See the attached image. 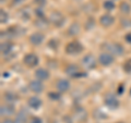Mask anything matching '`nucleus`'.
Returning a JSON list of instances; mask_svg holds the SVG:
<instances>
[{"label": "nucleus", "instance_id": "obj_27", "mask_svg": "<svg viewBox=\"0 0 131 123\" xmlns=\"http://www.w3.org/2000/svg\"><path fill=\"white\" fill-rule=\"evenodd\" d=\"M124 71L126 73H128V74H130V73H131V58L128 59L125 62V64H124Z\"/></svg>", "mask_w": 131, "mask_h": 123}, {"label": "nucleus", "instance_id": "obj_29", "mask_svg": "<svg viewBox=\"0 0 131 123\" xmlns=\"http://www.w3.org/2000/svg\"><path fill=\"white\" fill-rule=\"evenodd\" d=\"M35 14L37 16L38 19H42V18H45V13L42 8H37V9H35Z\"/></svg>", "mask_w": 131, "mask_h": 123}, {"label": "nucleus", "instance_id": "obj_10", "mask_svg": "<svg viewBox=\"0 0 131 123\" xmlns=\"http://www.w3.org/2000/svg\"><path fill=\"white\" fill-rule=\"evenodd\" d=\"M28 87L33 93H42L44 91V85H43V82L42 81H38V80H35V81H32L30 84H28Z\"/></svg>", "mask_w": 131, "mask_h": 123}, {"label": "nucleus", "instance_id": "obj_2", "mask_svg": "<svg viewBox=\"0 0 131 123\" xmlns=\"http://www.w3.org/2000/svg\"><path fill=\"white\" fill-rule=\"evenodd\" d=\"M104 48L107 49V52L112 54L113 56H122L125 52V48L120 44H105Z\"/></svg>", "mask_w": 131, "mask_h": 123}, {"label": "nucleus", "instance_id": "obj_14", "mask_svg": "<svg viewBox=\"0 0 131 123\" xmlns=\"http://www.w3.org/2000/svg\"><path fill=\"white\" fill-rule=\"evenodd\" d=\"M69 88H70V82H69L68 80H59L58 83H57V91H58L59 93H66L69 91Z\"/></svg>", "mask_w": 131, "mask_h": 123}, {"label": "nucleus", "instance_id": "obj_6", "mask_svg": "<svg viewBox=\"0 0 131 123\" xmlns=\"http://www.w3.org/2000/svg\"><path fill=\"white\" fill-rule=\"evenodd\" d=\"M98 62L103 65V67H109V65H112L115 62V57L107 51L103 52V54H101L100 57H98Z\"/></svg>", "mask_w": 131, "mask_h": 123}, {"label": "nucleus", "instance_id": "obj_7", "mask_svg": "<svg viewBox=\"0 0 131 123\" xmlns=\"http://www.w3.org/2000/svg\"><path fill=\"white\" fill-rule=\"evenodd\" d=\"M39 60H38V57L36 56L35 54H27L24 56V59H23V63L26 65L28 68H35L36 65L38 64Z\"/></svg>", "mask_w": 131, "mask_h": 123}, {"label": "nucleus", "instance_id": "obj_23", "mask_svg": "<svg viewBox=\"0 0 131 123\" xmlns=\"http://www.w3.org/2000/svg\"><path fill=\"white\" fill-rule=\"evenodd\" d=\"M103 7H104V9L105 10H107V11H112L115 9V2L113 1V0H106V1H104L103 3Z\"/></svg>", "mask_w": 131, "mask_h": 123}, {"label": "nucleus", "instance_id": "obj_4", "mask_svg": "<svg viewBox=\"0 0 131 123\" xmlns=\"http://www.w3.org/2000/svg\"><path fill=\"white\" fill-rule=\"evenodd\" d=\"M49 21H50L55 26L60 27L62 26V24L64 23V16L62 15V13L59 11H54L51 12V14L49 15Z\"/></svg>", "mask_w": 131, "mask_h": 123}, {"label": "nucleus", "instance_id": "obj_34", "mask_svg": "<svg viewBox=\"0 0 131 123\" xmlns=\"http://www.w3.org/2000/svg\"><path fill=\"white\" fill-rule=\"evenodd\" d=\"M1 123H16V122L11 120V119H3V120L1 121Z\"/></svg>", "mask_w": 131, "mask_h": 123}, {"label": "nucleus", "instance_id": "obj_18", "mask_svg": "<svg viewBox=\"0 0 131 123\" xmlns=\"http://www.w3.org/2000/svg\"><path fill=\"white\" fill-rule=\"evenodd\" d=\"M80 31H81L80 24H79V23H77V22H74V23H72V24H71L70 27H69L68 34L70 35V36H75V35L79 34Z\"/></svg>", "mask_w": 131, "mask_h": 123}, {"label": "nucleus", "instance_id": "obj_32", "mask_svg": "<svg viewBox=\"0 0 131 123\" xmlns=\"http://www.w3.org/2000/svg\"><path fill=\"white\" fill-rule=\"evenodd\" d=\"M25 1V0H12V6H19V5H22V3Z\"/></svg>", "mask_w": 131, "mask_h": 123}, {"label": "nucleus", "instance_id": "obj_5", "mask_svg": "<svg viewBox=\"0 0 131 123\" xmlns=\"http://www.w3.org/2000/svg\"><path fill=\"white\" fill-rule=\"evenodd\" d=\"M81 62H82V65H83L85 69H88V70L95 69L96 68V63H97L95 57H94L93 55H91V54L84 56L83 58H82Z\"/></svg>", "mask_w": 131, "mask_h": 123}, {"label": "nucleus", "instance_id": "obj_22", "mask_svg": "<svg viewBox=\"0 0 131 123\" xmlns=\"http://www.w3.org/2000/svg\"><path fill=\"white\" fill-rule=\"evenodd\" d=\"M119 10H120L121 13L128 14V13H130V11H131V7L127 1H121L120 5H119Z\"/></svg>", "mask_w": 131, "mask_h": 123}, {"label": "nucleus", "instance_id": "obj_8", "mask_svg": "<svg viewBox=\"0 0 131 123\" xmlns=\"http://www.w3.org/2000/svg\"><path fill=\"white\" fill-rule=\"evenodd\" d=\"M104 102L109 109H113V110L119 107V100H118L117 97L113 95V94H109V95L106 96L104 99Z\"/></svg>", "mask_w": 131, "mask_h": 123}, {"label": "nucleus", "instance_id": "obj_28", "mask_svg": "<svg viewBox=\"0 0 131 123\" xmlns=\"http://www.w3.org/2000/svg\"><path fill=\"white\" fill-rule=\"evenodd\" d=\"M48 97L52 100H59L60 99V94L59 93H56V92H50L48 94Z\"/></svg>", "mask_w": 131, "mask_h": 123}, {"label": "nucleus", "instance_id": "obj_24", "mask_svg": "<svg viewBox=\"0 0 131 123\" xmlns=\"http://www.w3.org/2000/svg\"><path fill=\"white\" fill-rule=\"evenodd\" d=\"M19 14H20V16H21V20L23 19L24 21H27V20L31 18V12L27 10V8H26V9L21 10V11H20V13H19Z\"/></svg>", "mask_w": 131, "mask_h": 123}, {"label": "nucleus", "instance_id": "obj_35", "mask_svg": "<svg viewBox=\"0 0 131 123\" xmlns=\"http://www.w3.org/2000/svg\"><path fill=\"white\" fill-rule=\"evenodd\" d=\"M122 92H124V87H122V85H120V86H119V92H118V93L122 94Z\"/></svg>", "mask_w": 131, "mask_h": 123}, {"label": "nucleus", "instance_id": "obj_31", "mask_svg": "<svg viewBox=\"0 0 131 123\" xmlns=\"http://www.w3.org/2000/svg\"><path fill=\"white\" fill-rule=\"evenodd\" d=\"M28 123H42V119H39L37 117H32Z\"/></svg>", "mask_w": 131, "mask_h": 123}, {"label": "nucleus", "instance_id": "obj_20", "mask_svg": "<svg viewBox=\"0 0 131 123\" xmlns=\"http://www.w3.org/2000/svg\"><path fill=\"white\" fill-rule=\"evenodd\" d=\"M27 113L24 111V110H21L18 114H16L15 118V122L16 123H26L27 122Z\"/></svg>", "mask_w": 131, "mask_h": 123}, {"label": "nucleus", "instance_id": "obj_33", "mask_svg": "<svg viewBox=\"0 0 131 123\" xmlns=\"http://www.w3.org/2000/svg\"><path fill=\"white\" fill-rule=\"evenodd\" d=\"M125 39H126L127 43L131 44V33H129V34H127V35L125 36Z\"/></svg>", "mask_w": 131, "mask_h": 123}, {"label": "nucleus", "instance_id": "obj_26", "mask_svg": "<svg viewBox=\"0 0 131 123\" xmlns=\"http://www.w3.org/2000/svg\"><path fill=\"white\" fill-rule=\"evenodd\" d=\"M7 21H8V14H7V12L3 10V9H0V22L3 24V23H7Z\"/></svg>", "mask_w": 131, "mask_h": 123}, {"label": "nucleus", "instance_id": "obj_3", "mask_svg": "<svg viewBox=\"0 0 131 123\" xmlns=\"http://www.w3.org/2000/svg\"><path fill=\"white\" fill-rule=\"evenodd\" d=\"M66 74H68L71 77H80V76H85V73H82L80 68L77 64H69L67 65V68L64 69Z\"/></svg>", "mask_w": 131, "mask_h": 123}, {"label": "nucleus", "instance_id": "obj_21", "mask_svg": "<svg viewBox=\"0 0 131 123\" xmlns=\"http://www.w3.org/2000/svg\"><path fill=\"white\" fill-rule=\"evenodd\" d=\"M3 98L8 101V102H15L16 100L19 99V97L16 94L12 93V92H7L5 93V95H3Z\"/></svg>", "mask_w": 131, "mask_h": 123}, {"label": "nucleus", "instance_id": "obj_36", "mask_svg": "<svg viewBox=\"0 0 131 123\" xmlns=\"http://www.w3.org/2000/svg\"><path fill=\"white\" fill-rule=\"evenodd\" d=\"M117 123H124V122H117Z\"/></svg>", "mask_w": 131, "mask_h": 123}, {"label": "nucleus", "instance_id": "obj_25", "mask_svg": "<svg viewBox=\"0 0 131 123\" xmlns=\"http://www.w3.org/2000/svg\"><path fill=\"white\" fill-rule=\"evenodd\" d=\"M94 26H95V20H94V18H89L86 23H85V26H84L85 30L90 31V30H92Z\"/></svg>", "mask_w": 131, "mask_h": 123}, {"label": "nucleus", "instance_id": "obj_1", "mask_svg": "<svg viewBox=\"0 0 131 123\" xmlns=\"http://www.w3.org/2000/svg\"><path fill=\"white\" fill-rule=\"evenodd\" d=\"M83 51V46L81 45V43L77 42V40H73V42H70L67 46H66V52L70 56L73 55H79Z\"/></svg>", "mask_w": 131, "mask_h": 123}, {"label": "nucleus", "instance_id": "obj_17", "mask_svg": "<svg viewBox=\"0 0 131 123\" xmlns=\"http://www.w3.org/2000/svg\"><path fill=\"white\" fill-rule=\"evenodd\" d=\"M12 44L11 43H8V42H5V43H1L0 45V51H1V55L3 56H7L9 55L11 50H12Z\"/></svg>", "mask_w": 131, "mask_h": 123}, {"label": "nucleus", "instance_id": "obj_30", "mask_svg": "<svg viewBox=\"0 0 131 123\" xmlns=\"http://www.w3.org/2000/svg\"><path fill=\"white\" fill-rule=\"evenodd\" d=\"M35 5H37L38 8H42L43 6L46 5V0H33Z\"/></svg>", "mask_w": 131, "mask_h": 123}, {"label": "nucleus", "instance_id": "obj_9", "mask_svg": "<svg viewBox=\"0 0 131 123\" xmlns=\"http://www.w3.org/2000/svg\"><path fill=\"white\" fill-rule=\"evenodd\" d=\"M15 112V108L13 105H1L0 107V114L1 117H10V116H13Z\"/></svg>", "mask_w": 131, "mask_h": 123}, {"label": "nucleus", "instance_id": "obj_11", "mask_svg": "<svg viewBox=\"0 0 131 123\" xmlns=\"http://www.w3.org/2000/svg\"><path fill=\"white\" fill-rule=\"evenodd\" d=\"M44 39H45L44 34H42V33H39V32L34 33V34H32L30 36V43L32 45H34V46H39V45L44 42Z\"/></svg>", "mask_w": 131, "mask_h": 123}, {"label": "nucleus", "instance_id": "obj_13", "mask_svg": "<svg viewBox=\"0 0 131 123\" xmlns=\"http://www.w3.org/2000/svg\"><path fill=\"white\" fill-rule=\"evenodd\" d=\"M114 22H115V19H114V16H112L110 14H104L100 18V24L104 27L112 26Z\"/></svg>", "mask_w": 131, "mask_h": 123}, {"label": "nucleus", "instance_id": "obj_16", "mask_svg": "<svg viewBox=\"0 0 131 123\" xmlns=\"http://www.w3.org/2000/svg\"><path fill=\"white\" fill-rule=\"evenodd\" d=\"M42 100L39 99L38 97H31L30 99L27 100V105H28V107L32 108V109H39L40 108V106H42Z\"/></svg>", "mask_w": 131, "mask_h": 123}, {"label": "nucleus", "instance_id": "obj_12", "mask_svg": "<svg viewBox=\"0 0 131 123\" xmlns=\"http://www.w3.org/2000/svg\"><path fill=\"white\" fill-rule=\"evenodd\" d=\"M88 118V113L83 108H78L74 110V113H73V119L78 122H83L86 120Z\"/></svg>", "mask_w": 131, "mask_h": 123}, {"label": "nucleus", "instance_id": "obj_15", "mask_svg": "<svg viewBox=\"0 0 131 123\" xmlns=\"http://www.w3.org/2000/svg\"><path fill=\"white\" fill-rule=\"evenodd\" d=\"M49 72L47 71L46 69H43V68H39L35 71V77L37 79L38 81H46L49 79Z\"/></svg>", "mask_w": 131, "mask_h": 123}, {"label": "nucleus", "instance_id": "obj_19", "mask_svg": "<svg viewBox=\"0 0 131 123\" xmlns=\"http://www.w3.org/2000/svg\"><path fill=\"white\" fill-rule=\"evenodd\" d=\"M34 24H35L36 27L39 28V30H45V28L48 27V21L45 18H42V19L37 18V20L34 22Z\"/></svg>", "mask_w": 131, "mask_h": 123}]
</instances>
